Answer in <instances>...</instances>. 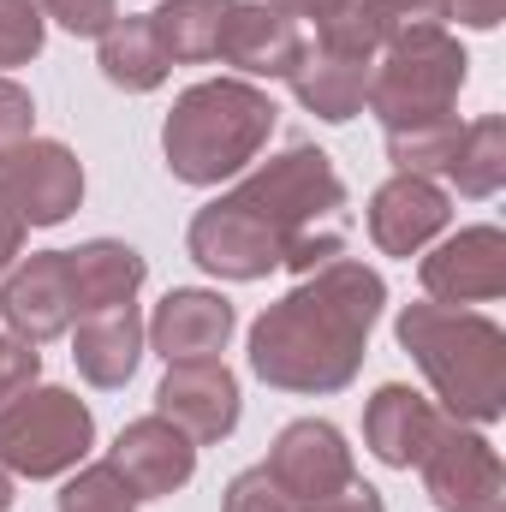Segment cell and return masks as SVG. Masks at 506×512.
Masks as SVG:
<instances>
[{"label": "cell", "instance_id": "30bf717a", "mask_svg": "<svg viewBox=\"0 0 506 512\" xmlns=\"http://www.w3.org/2000/svg\"><path fill=\"white\" fill-rule=\"evenodd\" d=\"M262 465H268V477L286 489V501H292L298 512L316 507L322 495H334L340 483L358 477L346 435H340L334 423H322V417H298V423H286V429L274 435V447H268Z\"/></svg>", "mask_w": 506, "mask_h": 512}, {"label": "cell", "instance_id": "52a82bcc", "mask_svg": "<svg viewBox=\"0 0 506 512\" xmlns=\"http://www.w3.org/2000/svg\"><path fill=\"white\" fill-rule=\"evenodd\" d=\"M84 203V161L54 137H24L0 149V209L24 227H60Z\"/></svg>", "mask_w": 506, "mask_h": 512}, {"label": "cell", "instance_id": "484cf974", "mask_svg": "<svg viewBox=\"0 0 506 512\" xmlns=\"http://www.w3.org/2000/svg\"><path fill=\"white\" fill-rule=\"evenodd\" d=\"M60 512H137L131 483L102 459V465H84L66 489H60Z\"/></svg>", "mask_w": 506, "mask_h": 512}, {"label": "cell", "instance_id": "8fae6325", "mask_svg": "<svg viewBox=\"0 0 506 512\" xmlns=\"http://www.w3.org/2000/svg\"><path fill=\"white\" fill-rule=\"evenodd\" d=\"M155 411L191 435L197 447H215L239 429V376L221 358H191V364H167V376L155 387Z\"/></svg>", "mask_w": 506, "mask_h": 512}, {"label": "cell", "instance_id": "7a4b0ae2", "mask_svg": "<svg viewBox=\"0 0 506 512\" xmlns=\"http://www.w3.org/2000/svg\"><path fill=\"white\" fill-rule=\"evenodd\" d=\"M346 209V179L316 143H292L286 155L262 161L245 185L203 203L185 227V251L215 280H268L286 245L310 227H328Z\"/></svg>", "mask_w": 506, "mask_h": 512}, {"label": "cell", "instance_id": "d4e9b609", "mask_svg": "<svg viewBox=\"0 0 506 512\" xmlns=\"http://www.w3.org/2000/svg\"><path fill=\"white\" fill-rule=\"evenodd\" d=\"M459 114H441V120H411V126H387V155L399 173H447L453 149H459Z\"/></svg>", "mask_w": 506, "mask_h": 512}, {"label": "cell", "instance_id": "d590c367", "mask_svg": "<svg viewBox=\"0 0 506 512\" xmlns=\"http://www.w3.org/2000/svg\"><path fill=\"white\" fill-rule=\"evenodd\" d=\"M12 495H18V489H12V471L0 465V512H12Z\"/></svg>", "mask_w": 506, "mask_h": 512}, {"label": "cell", "instance_id": "83f0119b", "mask_svg": "<svg viewBox=\"0 0 506 512\" xmlns=\"http://www.w3.org/2000/svg\"><path fill=\"white\" fill-rule=\"evenodd\" d=\"M221 512H298V507H292L286 489L268 477V465H251V471H239V477L227 483Z\"/></svg>", "mask_w": 506, "mask_h": 512}, {"label": "cell", "instance_id": "5bb4252c", "mask_svg": "<svg viewBox=\"0 0 506 512\" xmlns=\"http://www.w3.org/2000/svg\"><path fill=\"white\" fill-rule=\"evenodd\" d=\"M239 328V310L221 298V292H203V286H173L155 316L143 322L149 334V352H161L167 364H191V358H221L227 340Z\"/></svg>", "mask_w": 506, "mask_h": 512}, {"label": "cell", "instance_id": "9a60e30c", "mask_svg": "<svg viewBox=\"0 0 506 512\" xmlns=\"http://www.w3.org/2000/svg\"><path fill=\"white\" fill-rule=\"evenodd\" d=\"M453 221V197L423 173H393L370 197V239L381 256H417Z\"/></svg>", "mask_w": 506, "mask_h": 512}, {"label": "cell", "instance_id": "836d02e7", "mask_svg": "<svg viewBox=\"0 0 506 512\" xmlns=\"http://www.w3.org/2000/svg\"><path fill=\"white\" fill-rule=\"evenodd\" d=\"M24 233H30V227H24L12 209H0V274L18 262V251H24Z\"/></svg>", "mask_w": 506, "mask_h": 512}, {"label": "cell", "instance_id": "ac0fdd59", "mask_svg": "<svg viewBox=\"0 0 506 512\" xmlns=\"http://www.w3.org/2000/svg\"><path fill=\"white\" fill-rule=\"evenodd\" d=\"M435 429H441V411L405 382L376 387L370 405H364V447L376 453L381 465H393V471H411L429 453Z\"/></svg>", "mask_w": 506, "mask_h": 512}, {"label": "cell", "instance_id": "d6a6232c", "mask_svg": "<svg viewBox=\"0 0 506 512\" xmlns=\"http://www.w3.org/2000/svg\"><path fill=\"white\" fill-rule=\"evenodd\" d=\"M447 18H459L465 30H495L506 18V0H435Z\"/></svg>", "mask_w": 506, "mask_h": 512}, {"label": "cell", "instance_id": "3957f363", "mask_svg": "<svg viewBox=\"0 0 506 512\" xmlns=\"http://www.w3.org/2000/svg\"><path fill=\"white\" fill-rule=\"evenodd\" d=\"M411 364L429 376L435 399L453 411V423H501L506 411V334L501 322L453 304H405L393 322Z\"/></svg>", "mask_w": 506, "mask_h": 512}, {"label": "cell", "instance_id": "4fadbf2b", "mask_svg": "<svg viewBox=\"0 0 506 512\" xmlns=\"http://www.w3.org/2000/svg\"><path fill=\"white\" fill-rule=\"evenodd\" d=\"M108 465L131 483L137 501H167V495H179L197 477V441L179 435L161 411H149V417H137V423L120 429Z\"/></svg>", "mask_w": 506, "mask_h": 512}, {"label": "cell", "instance_id": "44dd1931", "mask_svg": "<svg viewBox=\"0 0 506 512\" xmlns=\"http://www.w3.org/2000/svg\"><path fill=\"white\" fill-rule=\"evenodd\" d=\"M66 262H72V286H78V316L114 310V304H137L143 274H149V262L131 245H120V239H90V245L66 251Z\"/></svg>", "mask_w": 506, "mask_h": 512}, {"label": "cell", "instance_id": "ffe728a7", "mask_svg": "<svg viewBox=\"0 0 506 512\" xmlns=\"http://www.w3.org/2000/svg\"><path fill=\"white\" fill-rule=\"evenodd\" d=\"M435 18H441L435 0H340L334 18L316 24V42H322V48H340V54L376 60L387 42H399L405 30L435 24Z\"/></svg>", "mask_w": 506, "mask_h": 512}, {"label": "cell", "instance_id": "e575fe53", "mask_svg": "<svg viewBox=\"0 0 506 512\" xmlns=\"http://www.w3.org/2000/svg\"><path fill=\"white\" fill-rule=\"evenodd\" d=\"M262 6H274V12H286V18H334V6L340 0H262Z\"/></svg>", "mask_w": 506, "mask_h": 512}, {"label": "cell", "instance_id": "7c38bea8", "mask_svg": "<svg viewBox=\"0 0 506 512\" xmlns=\"http://www.w3.org/2000/svg\"><path fill=\"white\" fill-rule=\"evenodd\" d=\"M417 280L429 292V304H495L506 292V233L501 227H465L453 239H441L435 251L417 262Z\"/></svg>", "mask_w": 506, "mask_h": 512}, {"label": "cell", "instance_id": "f546056e", "mask_svg": "<svg viewBox=\"0 0 506 512\" xmlns=\"http://www.w3.org/2000/svg\"><path fill=\"white\" fill-rule=\"evenodd\" d=\"M36 376H42V352L24 346V340H12V334L0 328V405H6L12 393H24Z\"/></svg>", "mask_w": 506, "mask_h": 512}, {"label": "cell", "instance_id": "ba28073f", "mask_svg": "<svg viewBox=\"0 0 506 512\" xmlns=\"http://www.w3.org/2000/svg\"><path fill=\"white\" fill-rule=\"evenodd\" d=\"M423 489L441 512H506V471L501 453L471 423H441L429 453L417 459Z\"/></svg>", "mask_w": 506, "mask_h": 512}, {"label": "cell", "instance_id": "6da1fadb", "mask_svg": "<svg viewBox=\"0 0 506 512\" xmlns=\"http://www.w3.org/2000/svg\"><path fill=\"white\" fill-rule=\"evenodd\" d=\"M387 280L358 256H334L328 268L304 274L280 304L251 322V370L280 393H340L358 382L370 328L381 322Z\"/></svg>", "mask_w": 506, "mask_h": 512}, {"label": "cell", "instance_id": "8992f818", "mask_svg": "<svg viewBox=\"0 0 506 512\" xmlns=\"http://www.w3.org/2000/svg\"><path fill=\"white\" fill-rule=\"evenodd\" d=\"M96 447V417L78 393L30 382L0 405V465L12 477H66Z\"/></svg>", "mask_w": 506, "mask_h": 512}, {"label": "cell", "instance_id": "7402d4cb", "mask_svg": "<svg viewBox=\"0 0 506 512\" xmlns=\"http://www.w3.org/2000/svg\"><path fill=\"white\" fill-rule=\"evenodd\" d=\"M233 0H161L149 18L161 54L173 66H197V60H215V42H221V24H227Z\"/></svg>", "mask_w": 506, "mask_h": 512}, {"label": "cell", "instance_id": "e0dca14e", "mask_svg": "<svg viewBox=\"0 0 506 512\" xmlns=\"http://www.w3.org/2000/svg\"><path fill=\"white\" fill-rule=\"evenodd\" d=\"M143 316L137 304H114V310H90L72 322V364L90 387H126L143 364Z\"/></svg>", "mask_w": 506, "mask_h": 512}, {"label": "cell", "instance_id": "2e32d148", "mask_svg": "<svg viewBox=\"0 0 506 512\" xmlns=\"http://www.w3.org/2000/svg\"><path fill=\"white\" fill-rule=\"evenodd\" d=\"M304 48L310 42H304L298 18H286L262 0H233V12L221 24V42H215V60H227L245 78H292Z\"/></svg>", "mask_w": 506, "mask_h": 512}, {"label": "cell", "instance_id": "f1b7e54d", "mask_svg": "<svg viewBox=\"0 0 506 512\" xmlns=\"http://www.w3.org/2000/svg\"><path fill=\"white\" fill-rule=\"evenodd\" d=\"M42 18H54L72 36H96L102 42L114 30V18H120V0H42Z\"/></svg>", "mask_w": 506, "mask_h": 512}, {"label": "cell", "instance_id": "5b68a950", "mask_svg": "<svg viewBox=\"0 0 506 512\" xmlns=\"http://www.w3.org/2000/svg\"><path fill=\"white\" fill-rule=\"evenodd\" d=\"M465 78H471V60H465L459 36L441 24H417L381 48L364 108L381 120V131L411 126V120H441V114H453Z\"/></svg>", "mask_w": 506, "mask_h": 512}, {"label": "cell", "instance_id": "cb8c5ba5", "mask_svg": "<svg viewBox=\"0 0 506 512\" xmlns=\"http://www.w3.org/2000/svg\"><path fill=\"white\" fill-rule=\"evenodd\" d=\"M447 179H453V191L459 197H495L506 185V120L501 114H483L477 126L459 131V149H453V161H447Z\"/></svg>", "mask_w": 506, "mask_h": 512}, {"label": "cell", "instance_id": "603a6c76", "mask_svg": "<svg viewBox=\"0 0 506 512\" xmlns=\"http://www.w3.org/2000/svg\"><path fill=\"white\" fill-rule=\"evenodd\" d=\"M96 66H102V78H108L114 90H126V96H149V90L167 84V66H173V60L161 54L149 18H114V30L102 36Z\"/></svg>", "mask_w": 506, "mask_h": 512}, {"label": "cell", "instance_id": "1f68e13d", "mask_svg": "<svg viewBox=\"0 0 506 512\" xmlns=\"http://www.w3.org/2000/svg\"><path fill=\"white\" fill-rule=\"evenodd\" d=\"M304 512H387V501H381V489H370L364 477H352V483H340L334 495H322L316 507Z\"/></svg>", "mask_w": 506, "mask_h": 512}, {"label": "cell", "instance_id": "9c48e42d", "mask_svg": "<svg viewBox=\"0 0 506 512\" xmlns=\"http://www.w3.org/2000/svg\"><path fill=\"white\" fill-rule=\"evenodd\" d=\"M0 322L24 346H48V340L72 334V322H78V286H72L66 251H36L6 268V280H0Z\"/></svg>", "mask_w": 506, "mask_h": 512}, {"label": "cell", "instance_id": "277c9868", "mask_svg": "<svg viewBox=\"0 0 506 512\" xmlns=\"http://www.w3.org/2000/svg\"><path fill=\"white\" fill-rule=\"evenodd\" d=\"M280 108L268 102V90H256L251 78H209V84H191L167 126H161V155H167V173L179 185H221L233 173H245L262 143L274 137Z\"/></svg>", "mask_w": 506, "mask_h": 512}, {"label": "cell", "instance_id": "4dcf8cb0", "mask_svg": "<svg viewBox=\"0 0 506 512\" xmlns=\"http://www.w3.org/2000/svg\"><path fill=\"white\" fill-rule=\"evenodd\" d=\"M30 126H36V102H30V90L12 84V78H0V149L24 143Z\"/></svg>", "mask_w": 506, "mask_h": 512}, {"label": "cell", "instance_id": "d6986e66", "mask_svg": "<svg viewBox=\"0 0 506 512\" xmlns=\"http://www.w3.org/2000/svg\"><path fill=\"white\" fill-rule=\"evenodd\" d=\"M370 72H376V60L340 54V48H322V42H316V48H304L298 72H292L286 84H292V96H298L304 114H316V120H328V126H346V120L364 114Z\"/></svg>", "mask_w": 506, "mask_h": 512}, {"label": "cell", "instance_id": "4316f807", "mask_svg": "<svg viewBox=\"0 0 506 512\" xmlns=\"http://www.w3.org/2000/svg\"><path fill=\"white\" fill-rule=\"evenodd\" d=\"M42 0H0V66H30L42 54Z\"/></svg>", "mask_w": 506, "mask_h": 512}]
</instances>
